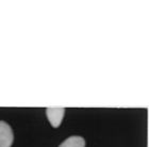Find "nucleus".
Listing matches in <instances>:
<instances>
[{"label": "nucleus", "mask_w": 149, "mask_h": 147, "mask_svg": "<svg viewBox=\"0 0 149 147\" xmlns=\"http://www.w3.org/2000/svg\"><path fill=\"white\" fill-rule=\"evenodd\" d=\"M59 147H85V140L79 135H72L66 139Z\"/></svg>", "instance_id": "3"}, {"label": "nucleus", "mask_w": 149, "mask_h": 147, "mask_svg": "<svg viewBox=\"0 0 149 147\" xmlns=\"http://www.w3.org/2000/svg\"><path fill=\"white\" fill-rule=\"evenodd\" d=\"M14 142V133L8 123L0 121V147H11Z\"/></svg>", "instance_id": "1"}, {"label": "nucleus", "mask_w": 149, "mask_h": 147, "mask_svg": "<svg viewBox=\"0 0 149 147\" xmlns=\"http://www.w3.org/2000/svg\"><path fill=\"white\" fill-rule=\"evenodd\" d=\"M65 115L64 108H48L46 109V116L49 121L50 125L53 128H58L62 124V121Z\"/></svg>", "instance_id": "2"}]
</instances>
